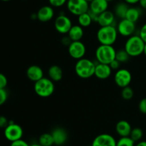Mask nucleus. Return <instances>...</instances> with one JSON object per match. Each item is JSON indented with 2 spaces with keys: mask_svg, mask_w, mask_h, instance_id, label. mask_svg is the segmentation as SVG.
Listing matches in <instances>:
<instances>
[{
  "mask_svg": "<svg viewBox=\"0 0 146 146\" xmlns=\"http://www.w3.org/2000/svg\"><path fill=\"white\" fill-rule=\"evenodd\" d=\"M118 31L115 26L101 27L96 34L97 39L101 44L113 45L118 37Z\"/></svg>",
  "mask_w": 146,
  "mask_h": 146,
  "instance_id": "obj_1",
  "label": "nucleus"
},
{
  "mask_svg": "<svg viewBox=\"0 0 146 146\" xmlns=\"http://www.w3.org/2000/svg\"><path fill=\"white\" fill-rule=\"evenodd\" d=\"M96 64L86 58L78 59L75 64V72L81 78H89L94 76Z\"/></svg>",
  "mask_w": 146,
  "mask_h": 146,
  "instance_id": "obj_2",
  "label": "nucleus"
},
{
  "mask_svg": "<svg viewBox=\"0 0 146 146\" xmlns=\"http://www.w3.org/2000/svg\"><path fill=\"white\" fill-rule=\"evenodd\" d=\"M145 44L139 35H132L125 41L124 48L130 56L136 57L143 54Z\"/></svg>",
  "mask_w": 146,
  "mask_h": 146,
  "instance_id": "obj_3",
  "label": "nucleus"
},
{
  "mask_svg": "<svg viewBox=\"0 0 146 146\" xmlns=\"http://www.w3.org/2000/svg\"><path fill=\"white\" fill-rule=\"evenodd\" d=\"M34 90L36 94L41 98H48L54 92L55 86L54 81L49 78L43 77L40 80L34 83Z\"/></svg>",
  "mask_w": 146,
  "mask_h": 146,
  "instance_id": "obj_4",
  "label": "nucleus"
},
{
  "mask_svg": "<svg viewBox=\"0 0 146 146\" xmlns=\"http://www.w3.org/2000/svg\"><path fill=\"white\" fill-rule=\"evenodd\" d=\"M116 51L113 45L101 44L96 50V58L98 63L109 64L115 58Z\"/></svg>",
  "mask_w": 146,
  "mask_h": 146,
  "instance_id": "obj_5",
  "label": "nucleus"
},
{
  "mask_svg": "<svg viewBox=\"0 0 146 146\" xmlns=\"http://www.w3.org/2000/svg\"><path fill=\"white\" fill-rule=\"evenodd\" d=\"M66 6L69 12L75 16L81 15L89 9V4L86 0H68Z\"/></svg>",
  "mask_w": 146,
  "mask_h": 146,
  "instance_id": "obj_6",
  "label": "nucleus"
},
{
  "mask_svg": "<svg viewBox=\"0 0 146 146\" xmlns=\"http://www.w3.org/2000/svg\"><path fill=\"white\" fill-rule=\"evenodd\" d=\"M24 131L22 128L15 123H9L4 128V136L8 141L13 142L22 138Z\"/></svg>",
  "mask_w": 146,
  "mask_h": 146,
  "instance_id": "obj_7",
  "label": "nucleus"
},
{
  "mask_svg": "<svg viewBox=\"0 0 146 146\" xmlns=\"http://www.w3.org/2000/svg\"><path fill=\"white\" fill-rule=\"evenodd\" d=\"M68 52L71 58L78 60L84 58L86 53V48L81 41H71L68 46Z\"/></svg>",
  "mask_w": 146,
  "mask_h": 146,
  "instance_id": "obj_8",
  "label": "nucleus"
},
{
  "mask_svg": "<svg viewBox=\"0 0 146 146\" xmlns=\"http://www.w3.org/2000/svg\"><path fill=\"white\" fill-rule=\"evenodd\" d=\"M132 75L128 70L125 68H119L114 75V81L120 88H125L131 84Z\"/></svg>",
  "mask_w": 146,
  "mask_h": 146,
  "instance_id": "obj_9",
  "label": "nucleus"
},
{
  "mask_svg": "<svg viewBox=\"0 0 146 146\" xmlns=\"http://www.w3.org/2000/svg\"><path fill=\"white\" fill-rule=\"evenodd\" d=\"M73 26L69 17L64 14H60L54 21V27L58 33L61 34H68V31Z\"/></svg>",
  "mask_w": 146,
  "mask_h": 146,
  "instance_id": "obj_10",
  "label": "nucleus"
},
{
  "mask_svg": "<svg viewBox=\"0 0 146 146\" xmlns=\"http://www.w3.org/2000/svg\"><path fill=\"white\" fill-rule=\"evenodd\" d=\"M118 33L125 37H129L133 34L135 31V23L129 21L127 19H121L116 27Z\"/></svg>",
  "mask_w": 146,
  "mask_h": 146,
  "instance_id": "obj_11",
  "label": "nucleus"
},
{
  "mask_svg": "<svg viewBox=\"0 0 146 146\" xmlns=\"http://www.w3.org/2000/svg\"><path fill=\"white\" fill-rule=\"evenodd\" d=\"M91 146H116V141L110 134H100L94 138Z\"/></svg>",
  "mask_w": 146,
  "mask_h": 146,
  "instance_id": "obj_12",
  "label": "nucleus"
},
{
  "mask_svg": "<svg viewBox=\"0 0 146 146\" xmlns=\"http://www.w3.org/2000/svg\"><path fill=\"white\" fill-rule=\"evenodd\" d=\"M54 11L51 5H46L41 7L36 13L37 19L41 22H47L54 18Z\"/></svg>",
  "mask_w": 146,
  "mask_h": 146,
  "instance_id": "obj_13",
  "label": "nucleus"
},
{
  "mask_svg": "<svg viewBox=\"0 0 146 146\" xmlns=\"http://www.w3.org/2000/svg\"><path fill=\"white\" fill-rule=\"evenodd\" d=\"M112 71L113 70L111 69L109 64L98 63L96 64L94 76L98 79L105 80L109 78L110 76L111 75Z\"/></svg>",
  "mask_w": 146,
  "mask_h": 146,
  "instance_id": "obj_14",
  "label": "nucleus"
},
{
  "mask_svg": "<svg viewBox=\"0 0 146 146\" xmlns=\"http://www.w3.org/2000/svg\"><path fill=\"white\" fill-rule=\"evenodd\" d=\"M54 145L61 146L66 143L68 140V133L66 131L62 128H56L51 133Z\"/></svg>",
  "mask_w": 146,
  "mask_h": 146,
  "instance_id": "obj_15",
  "label": "nucleus"
},
{
  "mask_svg": "<svg viewBox=\"0 0 146 146\" xmlns=\"http://www.w3.org/2000/svg\"><path fill=\"white\" fill-rule=\"evenodd\" d=\"M115 16L113 11L106 10L99 14L97 22L101 27L113 25V23L115 22Z\"/></svg>",
  "mask_w": 146,
  "mask_h": 146,
  "instance_id": "obj_16",
  "label": "nucleus"
},
{
  "mask_svg": "<svg viewBox=\"0 0 146 146\" xmlns=\"http://www.w3.org/2000/svg\"><path fill=\"white\" fill-rule=\"evenodd\" d=\"M27 76L30 81L34 83L44 77L42 68L37 65L30 66L27 70Z\"/></svg>",
  "mask_w": 146,
  "mask_h": 146,
  "instance_id": "obj_17",
  "label": "nucleus"
},
{
  "mask_svg": "<svg viewBox=\"0 0 146 146\" xmlns=\"http://www.w3.org/2000/svg\"><path fill=\"white\" fill-rule=\"evenodd\" d=\"M132 127L129 122L125 120H121L118 121L115 125V131L121 137L130 136Z\"/></svg>",
  "mask_w": 146,
  "mask_h": 146,
  "instance_id": "obj_18",
  "label": "nucleus"
},
{
  "mask_svg": "<svg viewBox=\"0 0 146 146\" xmlns=\"http://www.w3.org/2000/svg\"><path fill=\"white\" fill-rule=\"evenodd\" d=\"M108 2L106 0H93L89 4V9L98 15L108 10Z\"/></svg>",
  "mask_w": 146,
  "mask_h": 146,
  "instance_id": "obj_19",
  "label": "nucleus"
},
{
  "mask_svg": "<svg viewBox=\"0 0 146 146\" xmlns=\"http://www.w3.org/2000/svg\"><path fill=\"white\" fill-rule=\"evenodd\" d=\"M84 35V29L79 24L73 25L68 32V36L71 41H81Z\"/></svg>",
  "mask_w": 146,
  "mask_h": 146,
  "instance_id": "obj_20",
  "label": "nucleus"
},
{
  "mask_svg": "<svg viewBox=\"0 0 146 146\" xmlns=\"http://www.w3.org/2000/svg\"><path fill=\"white\" fill-rule=\"evenodd\" d=\"M63 70L60 66L57 65H53L49 67L48 70V78L53 81H59L63 78Z\"/></svg>",
  "mask_w": 146,
  "mask_h": 146,
  "instance_id": "obj_21",
  "label": "nucleus"
},
{
  "mask_svg": "<svg viewBox=\"0 0 146 146\" xmlns=\"http://www.w3.org/2000/svg\"><path fill=\"white\" fill-rule=\"evenodd\" d=\"M129 7L128 4L125 2H120L116 4L114 9V14L116 17L123 19L125 18L127 11H128Z\"/></svg>",
  "mask_w": 146,
  "mask_h": 146,
  "instance_id": "obj_22",
  "label": "nucleus"
},
{
  "mask_svg": "<svg viewBox=\"0 0 146 146\" xmlns=\"http://www.w3.org/2000/svg\"><path fill=\"white\" fill-rule=\"evenodd\" d=\"M141 16V11L137 7H129L127 11L125 19L129 21L136 23Z\"/></svg>",
  "mask_w": 146,
  "mask_h": 146,
  "instance_id": "obj_23",
  "label": "nucleus"
},
{
  "mask_svg": "<svg viewBox=\"0 0 146 146\" xmlns=\"http://www.w3.org/2000/svg\"><path fill=\"white\" fill-rule=\"evenodd\" d=\"M38 143L42 146H52L54 145V139L51 133H45L40 135L38 138Z\"/></svg>",
  "mask_w": 146,
  "mask_h": 146,
  "instance_id": "obj_24",
  "label": "nucleus"
},
{
  "mask_svg": "<svg viewBox=\"0 0 146 146\" xmlns=\"http://www.w3.org/2000/svg\"><path fill=\"white\" fill-rule=\"evenodd\" d=\"M92 22L93 21L92 19H91V17H90L88 11L81 14V15L78 16V23L81 27H83V28L89 27Z\"/></svg>",
  "mask_w": 146,
  "mask_h": 146,
  "instance_id": "obj_25",
  "label": "nucleus"
},
{
  "mask_svg": "<svg viewBox=\"0 0 146 146\" xmlns=\"http://www.w3.org/2000/svg\"><path fill=\"white\" fill-rule=\"evenodd\" d=\"M129 54H128L125 48L123 49H120L118 51H116V54H115V59L118 60L120 63H125L128 61L130 58Z\"/></svg>",
  "mask_w": 146,
  "mask_h": 146,
  "instance_id": "obj_26",
  "label": "nucleus"
},
{
  "mask_svg": "<svg viewBox=\"0 0 146 146\" xmlns=\"http://www.w3.org/2000/svg\"><path fill=\"white\" fill-rule=\"evenodd\" d=\"M143 132L140 128H132V131L130 134V137L135 143L141 141V138H143Z\"/></svg>",
  "mask_w": 146,
  "mask_h": 146,
  "instance_id": "obj_27",
  "label": "nucleus"
},
{
  "mask_svg": "<svg viewBox=\"0 0 146 146\" xmlns=\"http://www.w3.org/2000/svg\"><path fill=\"white\" fill-rule=\"evenodd\" d=\"M116 146H135V142L130 136L121 137V138L116 141Z\"/></svg>",
  "mask_w": 146,
  "mask_h": 146,
  "instance_id": "obj_28",
  "label": "nucleus"
},
{
  "mask_svg": "<svg viewBox=\"0 0 146 146\" xmlns=\"http://www.w3.org/2000/svg\"><path fill=\"white\" fill-rule=\"evenodd\" d=\"M134 96V92L133 90L132 89V88L128 86L125 87V88H122V91H121V96L123 98L124 100H131V98L133 97Z\"/></svg>",
  "mask_w": 146,
  "mask_h": 146,
  "instance_id": "obj_29",
  "label": "nucleus"
},
{
  "mask_svg": "<svg viewBox=\"0 0 146 146\" xmlns=\"http://www.w3.org/2000/svg\"><path fill=\"white\" fill-rule=\"evenodd\" d=\"M68 0H48V3L53 7H61L66 4Z\"/></svg>",
  "mask_w": 146,
  "mask_h": 146,
  "instance_id": "obj_30",
  "label": "nucleus"
},
{
  "mask_svg": "<svg viewBox=\"0 0 146 146\" xmlns=\"http://www.w3.org/2000/svg\"><path fill=\"white\" fill-rule=\"evenodd\" d=\"M8 98V93L5 88H0V106L5 104Z\"/></svg>",
  "mask_w": 146,
  "mask_h": 146,
  "instance_id": "obj_31",
  "label": "nucleus"
},
{
  "mask_svg": "<svg viewBox=\"0 0 146 146\" xmlns=\"http://www.w3.org/2000/svg\"><path fill=\"white\" fill-rule=\"evenodd\" d=\"M138 108L140 112L142 113L143 114H146V98L141 100L138 104Z\"/></svg>",
  "mask_w": 146,
  "mask_h": 146,
  "instance_id": "obj_32",
  "label": "nucleus"
},
{
  "mask_svg": "<svg viewBox=\"0 0 146 146\" xmlns=\"http://www.w3.org/2000/svg\"><path fill=\"white\" fill-rule=\"evenodd\" d=\"M8 84V80L4 74L0 73V88H5Z\"/></svg>",
  "mask_w": 146,
  "mask_h": 146,
  "instance_id": "obj_33",
  "label": "nucleus"
},
{
  "mask_svg": "<svg viewBox=\"0 0 146 146\" xmlns=\"http://www.w3.org/2000/svg\"><path fill=\"white\" fill-rule=\"evenodd\" d=\"M10 146H30L28 144V143L26 142L25 141L22 139L17 140V141H13L11 142V145Z\"/></svg>",
  "mask_w": 146,
  "mask_h": 146,
  "instance_id": "obj_34",
  "label": "nucleus"
},
{
  "mask_svg": "<svg viewBox=\"0 0 146 146\" xmlns=\"http://www.w3.org/2000/svg\"><path fill=\"white\" fill-rule=\"evenodd\" d=\"M109 66H111V69L112 70H118L120 68V66H121V63L118 61L117 59H114L113 61H111L109 64Z\"/></svg>",
  "mask_w": 146,
  "mask_h": 146,
  "instance_id": "obj_35",
  "label": "nucleus"
},
{
  "mask_svg": "<svg viewBox=\"0 0 146 146\" xmlns=\"http://www.w3.org/2000/svg\"><path fill=\"white\" fill-rule=\"evenodd\" d=\"M139 36L143 40L144 42L146 43V23L145 24H143V27H141L139 32Z\"/></svg>",
  "mask_w": 146,
  "mask_h": 146,
  "instance_id": "obj_36",
  "label": "nucleus"
},
{
  "mask_svg": "<svg viewBox=\"0 0 146 146\" xmlns=\"http://www.w3.org/2000/svg\"><path fill=\"white\" fill-rule=\"evenodd\" d=\"M9 123V122L5 116H3V115L0 116V128H5L8 125Z\"/></svg>",
  "mask_w": 146,
  "mask_h": 146,
  "instance_id": "obj_37",
  "label": "nucleus"
},
{
  "mask_svg": "<svg viewBox=\"0 0 146 146\" xmlns=\"http://www.w3.org/2000/svg\"><path fill=\"white\" fill-rule=\"evenodd\" d=\"M140 0H124L125 3L128 4H135L139 2Z\"/></svg>",
  "mask_w": 146,
  "mask_h": 146,
  "instance_id": "obj_38",
  "label": "nucleus"
},
{
  "mask_svg": "<svg viewBox=\"0 0 146 146\" xmlns=\"http://www.w3.org/2000/svg\"><path fill=\"white\" fill-rule=\"evenodd\" d=\"M140 6L144 9H146V0H140L139 2Z\"/></svg>",
  "mask_w": 146,
  "mask_h": 146,
  "instance_id": "obj_39",
  "label": "nucleus"
},
{
  "mask_svg": "<svg viewBox=\"0 0 146 146\" xmlns=\"http://www.w3.org/2000/svg\"><path fill=\"white\" fill-rule=\"evenodd\" d=\"M135 146H146V141H139Z\"/></svg>",
  "mask_w": 146,
  "mask_h": 146,
  "instance_id": "obj_40",
  "label": "nucleus"
},
{
  "mask_svg": "<svg viewBox=\"0 0 146 146\" xmlns=\"http://www.w3.org/2000/svg\"><path fill=\"white\" fill-rule=\"evenodd\" d=\"M143 54H145L146 56V43L145 44V46H144V49H143Z\"/></svg>",
  "mask_w": 146,
  "mask_h": 146,
  "instance_id": "obj_41",
  "label": "nucleus"
},
{
  "mask_svg": "<svg viewBox=\"0 0 146 146\" xmlns=\"http://www.w3.org/2000/svg\"><path fill=\"white\" fill-rule=\"evenodd\" d=\"M30 146H42V145L39 143H34V144H32V145H31Z\"/></svg>",
  "mask_w": 146,
  "mask_h": 146,
  "instance_id": "obj_42",
  "label": "nucleus"
},
{
  "mask_svg": "<svg viewBox=\"0 0 146 146\" xmlns=\"http://www.w3.org/2000/svg\"><path fill=\"white\" fill-rule=\"evenodd\" d=\"M1 1H10V0H1Z\"/></svg>",
  "mask_w": 146,
  "mask_h": 146,
  "instance_id": "obj_43",
  "label": "nucleus"
},
{
  "mask_svg": "<svg viewBox=\"0 0 146 146\" xmlns=\"http://www.w3.org/2000/svg\"><path fill=\"white\" fill-rule=\"evenodd\" d=\"M106 1H108V2H110V1H113V0H106Z\"/></svg>",
  "mask_w": 146,
  "mask_h": 146,
  "instance_id": "obj_44",
  "label": "nucleus"
},
{
  "mask_svg": "<svg viewBox=\"0 0 146 146\" xmlns=\"http://www.w3.org/2000/svg\"><path fill=\"white\" fill-rule=\"evenodd\" d=\"M87 1H88V2H91V1H93V0H86Z\"/></svg>",
  "mask_w": 146,
  "mask_h": 146,
  "instance_id": "obj_45",
  "label": "nucleus"
}]
</instances>
